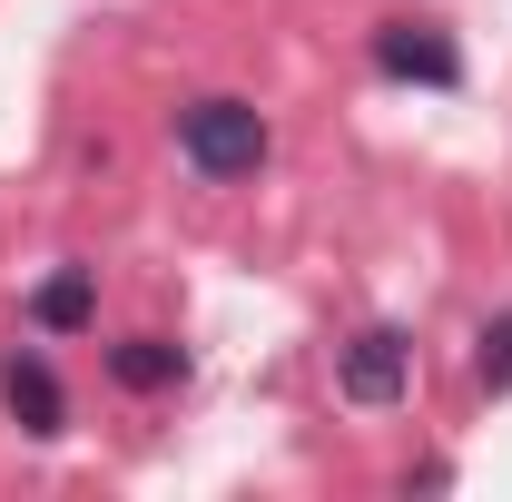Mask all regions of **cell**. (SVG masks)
<instances>
[{
  "label": "cell",
  "instance_id": "1",
  "mask_svg": "<svg viewBox=\"0 0 512 502\" xmlns=\"http://www.w3.org/2000/svg\"><path fill=\"white\" fill-rule=\"evenodd\" d=\"M178 148H188L197 178H247L256 158H266V119H256L247 99H188L178 109Z\"/></svg>",
  "mask_w": 512,
  "mask_h": 502
},
{
  "label": "cell",
  "instance_id": "2",
  "mask_svg": "<svg viewBox=\"0 0 512 502\" xmlns=\"http://www.w3.org/2000/svg\"><path fill=\"white\" fill-rule=\"evenodd\" d=\"M335 384H345V404H394V394L414 384V335H404V325H365V335L345 345Z\"/></svg>",
  "mask_w": 512,
  "mask_h": 502
},
{
  "label": "cell",
  "instance_id": "3",
  "mask_svg": "<svg viewBox=\"0 0 512 502\" xmlns=\"http://www.w3.org/2000/svg\"><path fill=\"white\" fill-rule=\"evenodd\" d=\"M375 69H384V79L453 89V79H463V50H453L444 30H414V20H394V30H375Z\"/></svg>",
  "mask_w": 512,
  "mask_h": 502
},
{
  "label": "cell",
  "instance_id": "4",
  "mask_svg": "<svg viewBox=\"0 0 512 502\" xmlns=\"http://www.w3.org/2000/svg\"><path fill=\"white\" fill-rule=\"evenodd\" d=\"M0 394H10V414H20V434H60L69 424V404H60V375H50V365H40V355H10V365H0Z\"/></svg>",
  "mask_w": 512,
  "mask_h": 502
},
{
  "label": "cell",
  "instance_id": "5",
  "mask_svg": "<svg viewBox=\"0 0 512 502\" xmlns=\"http://www.w3.org/2000/svg\"><path fill=\"white\" fill-rule=\"evenodd\" d=\"M109 375H119L128 394H168V384L188 375V355H178L168 335H128V345H109Z\"/></svg>",
  "mask_w": 512,
  "mask_h": 502
},
{
  "label": "cell",
  "instance_id": "6",
  "mask_svg": "<svg viewBox=\"0 0 512 502\" xmlns=\"http://www.w3.org/2000/svg\"><path fill=\"white\" fill-rule=\"evenodd\" d=\"M89 315H99V286H89V266H69V276H50V286L30 296V325H40V335H79Z\"/></svg>",
  "mask_w": 512,
  "mask_h": 502
},
{
  "label": "cell",
  "instance_id": "7",
  "mask_svg": "<svg viewBox=\"0 0 512 502\" xmlns=\"http://www.w3.org/2000/svg\"><path fill=\"white\" fill-rule=\"evenodd\" d=\"M473 375L493 384V394H512V315H493V325L473 335Z\"/></svg>",
  "mask_w": 512,
  "mask_h": 502
}]
</instances>
